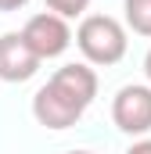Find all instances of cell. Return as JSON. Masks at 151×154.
<instances>
[{
	"instance_id": "obj_7",
	"label": "cell",
	"mask_w": 151,
	"mask_h": 154,
	"mask_svg": "<svg viewBox=\"0 0 151 154\" xmlns=\"http://www.w3.org/2000/svg\"><path fill=\"white\" fill-rule=\"evenodd\" d=\"M47 7L58 18H76V14H83L90 7V0H47Z\"/></svg>"
},
{
	"instance_id": "obj_6",
	"label": "cell",
	"mask_w": 151,
	"mask_h": 154,
	"mask_svg": "<svg viewBox=\"0 0 151 154\" xmlns=\"http://www.w3.org/2000/svg\"><path fill=\"white\" fill-rule=\"evenodd\" d=\"M126 25L137 36H151V0H126Z\"/></svg>"
},
{
	"instance_id": "obj_8",
	"label": "cell",
	"mask_w": 151,
	"mask_h": 154,
	"mask_svg": "<svg viewBox=\"0 0 151 154\" xmlns=\"http://www.w3.org/2000/svg\"><path fill=\"white\" fill-rule=\"evenodd\" d=\"M126 154H151V140H140V143H133Z\"/></svg>"
},
{
	"instance_id": "obj_11",
	"label": "cell",
	"mask_w": 151,
	"mask_h": 154,
	"mask_svg": "<svg viewBox=\"0 0 151 154\" xmlns=\"http://www.w3.org/2000/svg\"><path fill=\"white\" fill-rule=\"evenodd\" d=\"M72 154H90V151H72Z\"/></svg>"
},
{
	"instance_id": "obj_4",
	"label": "cell",
	"mask_w": 151,
	"mask_h": 154,
	"mask_svg": "<svg viewBox=\"0 0 151 154\" xmlns=\"http://www.w3.org/2000/svg\"><path fill=\"white\" fill-rule=\"evenodd\" d=\"M112 122L130 133V136H140L151 129V86H122L112 100Z\"/></svg>"
},
{
	"instance_id": "obj_10",
	"label": "cell",
	"mask_w": 151,
	"mask_h": 154,
	"mask_svg": "<svg viewBox=\"0 0 151 154\" xmlns=\"http://www.w3.org/2000/svg\"><path fill=\"white\" fill-rule=\"evenodd\" d=\"M144 75H148V82H151V50H148V57H144Z\"/></svg>"
},
{
	"instance_id": "obj_3",
	"label": "cell",
	"mask_w": 151,
	"mask_h": 154,
	"mask_svg": "<svg viewBox=\"0 0 151 154\" xmlns=\"http://www.w3.org/2000/svg\"><path fill=\"white\" fill-rule=\"evenodd\" d=\"M22 39L29 43V50L36 54L40 61H47V57H61V54L69 50V43H72V32H69L65 18H58V14L43 11V14H33V18L25 22V29H22Z\"/></svg>"
},
{
	"instance_id": "obj_9",
	"label": "cell",
	"mask_w": 151,
	"mask_h": 154,
	"mask_svg": "<svg viewBox=\"0 0 151 154\" xmlns=\"http://www.w3.org/2000/svg\"><path fill=\"white\" fill-rule=\"evenodd\" d=\"M29 0H0V11H18V7H25Z\"/></svg>"
},
{
	"instance_id": "obj_5",
	"label": "cell",
	"mask_w": 151,
	"mask_h": 154,
	"mask_svg": "<svg viewBox=\"0 0 151 154\" xmlns=\"http://www.w3.org/2000/svg\"><path fill=\"white\" fill-rule=\"evenodd\" d=\"M40 72V57L29 50L22 32H4L0 36V79L4 82H25Z\"/></svg>"
},
{
	"instance_id": "obj_1",
	"label": "cell",
	"mask_w": 151,
	"mask_h": 154,
	"mask_svg": "<svg viewBox=\"0 0 151 154\" xmlns=\"http://www.w3.org/2000/svg\"><path fill=\"white\" fill-rule=\"evenodd\" d=\"M97 97V75L90 65H61L47 86H40L33 97V115L47 129H69Z\"/></svg>"
},
{
	"instance_id": "obj_2",
	"label": "cell",
	"mask_w": 151,
	"mask_h": 154,
	"mask_svg": "<svg viewBox=\"0 0 151 154\" xmlns=\"http://www.w3.org/2000/svg\"><path fill=\"white\" fill-rule=\"evenodd\" d=\"M126 29L112 14H86L76 29V47L90 65H119L126 57Z\"/></svg>"
}]
</instances>
